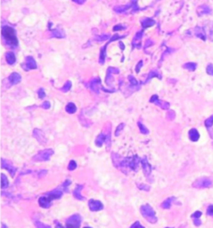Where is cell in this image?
I'll use <instances>...</instances> for the list:
<instances>
[{"instance_id":"obj_1","label":"cell","mask_w":213,"mask_h":228,"mask_svg":"<svg viewBox=\"0 0 213 228\" xmlns=\"http://www.w3.org/2000/svg\"><path fill=\"white\" fill-rule=\"evenodd\" d=\"M112 159L114 166L125 174H128V169L137 171L140 163V158H138L137 155L123 158L116 153H112Z\"/></svg>"},{"instance_id":"obj_2","label":"cell","mask_w":213,"mask_h":228,"mask_svg":"<svg viewBox=\"0 0 213 228\" xmlns=\"http://www.w3.org/2000/svg\"><path fill=\"white\" fill-rule=\"evenodd\" d=\"M2 38L4 39L5 44L11 49L18 47V38H17L16 30L9 25H3L1 28Z\"/></svg>"},{"instance_id":"obj_3","label":"cell","mask_w":213,"mask_h":228,"mask_svg":"<svg viewBox=\"0 0 213 228\" xmlns=\"http://www.w3.org/2000/svg\"><path fill=\"white\" fill-rule=\"evenodd\" d=\"M140 212L145 219H146L149 223H157V217L155 215V211L150 205H142L140 207Z\"/></svg>"},{"instance_id":"obj_4","label":"cell","mask_w":213,"mask_h":228,"mask_svg":"<svg viewBox=\"0 0 213 228\" xmlns=\"http://www.w3.org/2000/svg\"><path fill=\"white\" fill-rule=\"evenodd\" d=\"M52 154H53V150L45 149V150H39V152L33 157L32 160H33V162H46V161L50 160Z\"/></svg>"},{"instance_id":"obj_5","label":"cell","mask_w":213,"mask_h":228,"mask_svg":"<svg viewBox=\"0 0 213 228\" xmlns=\"http://www.w3.org/2000/svg\"><path fill=\"white\" fill-rule=\"evenodd\" d=\"M212 185H213V182H212L211 179H209V178H206V177L199 178V179L195 180L192 184V186L194 187V188H196V189L210 188Z\"/></svg>"},{"instance_id":"obj_6","label":"cell","mask_w":213,"mask_h":228,"mask_svg":"<svg viewBox=\"0 0 213 228\" xmlns=\"http://www.w3.org/2000/svg\"><path fill=\"white\" fill-rule=\"evenodd\" d=\"M82 223V217L79 214L70 216L66 222V228H80Z\"/></svg>"},{"instance_id":"obj_7","label":"cell","mask_w":213,"mask_h":228,"mask_svg":"<svg viewBox=\"0 0 213 228\" xmlns=\"http://www.w3.org/2000/svg\"><path fill=\"white\" fill-rule=\"evenodd\" d=\"M120 73V69L117 68H113V66H109L107 69V76H106V84L109 87H113V82H114V79H113V74H119Z\"/></svg>"},{"instance_id":"obj_8","label":"cell","mask_w":213,"mask_h":228,"mask_svg":"<svg viewBox=\"0 0 213 228\" xmlns=\"http://www.w3.org/2000/svg\"><path fill=\"white\" fill-rule=\"evenodd\" d=\"M150 102L155 104V105L158 106V107H160L162 109H169V108H170V104L167 101L160 100L157 95H153V96H151L150 98Z\"/></svg>"},{"instance_id":"obj_9","label":"cell","mask_w":213,"mask_h":228,"mask_svg":"<svg viewBox=\"0 0 213 228\" xmlns=\"http://www.w3.org/2000/svg\"><path fill=\"white\" fill-rule=\"evenodd\" d=\"M88 87H89V88L92 90L94 93L98 95L99 90L101 89V80H100V78H98V77H96V78H93L89 82Z\"/></svg>"},{"instance_id":"obj_10","label":"cell","mask_w":213,"mask_h":228,"mask_svg":"<svg viewBox=\"0 0 213 228\" xmlns=\"http://www.w3.org/2000/svg\"><path fill=\"white\" fill-rule=\"evenodd\" d=\"M22 68L25 69V71H28V70H31V69H36L38 66H36V60L33 58V56L29 55L25 58V62L22 66Z\"/></svg>"},{"instance_id":"obj_11","label":"cell","mask_w":213,"mask_h":228,"mask_svg":"<svg viewBox=\"0 0 213 228\" xmlns=\"http://www.w3.org/2000/svg\"><path fill=\"white\" fill-rule=\"evenodd\" d=\"M94 143H96V145L97 147H101L103 145V143H107V147H109V144H110V136H109V134H107V135H106V134H100V135H98L96 137Z\"/></svg>"},{"instance_id":"obj_12","label":"cell","mask_w":213,"mask_h":228,"mask_svg":"<svg viewBox=\"0 0 213 228\" xmlns=\"http://www.w3.org/2000/svg\"><path fill=\"white\" fill-rule=\"evenodd\" d=\"M140 164L142 166V170H143L144 175L148 178L149 176L151 175V170H153V168H151V166L150 165V163H149V161L147 160L146 157H143L142 159H140Z\"/></svg>"},{"instance_id":"obj_13","label":"cell","mask_w":213,"mask_h":228,"mask_svg":"<svg viewBox=\"0 0 213 228\" xmlns=\"http://www.w3.org/2000/svg\"><path fill=\"white\" fill-rule=\"evenodd\" d=\"M88 206H89L90 210L92 211H99L102 210L104 209L103 204L98 200H94V199H90L89 202H88Z\"/></svg>"},{"instance_id":"obj_14","label":"cell","mask_w":213,"mask_h":228,"mask_svg":"<svg viewBox=\"0 0 213 228\" xmlns=\"http://www.w3.org/2000/svg\"><path fill=\"white\" fill-rule=\"evenodd\" d=\"M143 36V30H140V31H137V34L135 35L132 40V46L133 48H137L140 49L141 48V38Z\"/></svg>"},{"instance_id":"obj_15","label":"cell","mask_w":213,"mask_h":228,"mask_svg":"<svg viewBox=\"0 0 213 228\" xmlns=\"http://www.w3.org/2000/svg\"><path fill=\"white\" fill-rule=\"evenodd\" d=\"M135 2L136 1H132L130 4H126V5H120V6H116L114 7V11L117 13H124L129 11L130 9H133Z\"/></svg>"},{"instance_id":"obj_16","label":"cell","mask_w":213,"mask_h":228,"mask_svg":"<svg viewBox=\"0 0 213 228\" xmlns=\"http://www.w3.org/2000/svg\"><path fill=\"white\" fill-rule=\"evenodd\" d=\"M62 196H63V191L61 190L60 188L54 189V190L50 191V192L46 194V196H48L50 201L54 200V199H59V198L62 197Z\"/></svg>"},{"instance_id":"obj_17","label":"cell","mask_w":213,"mask_h":228,"mask_svg":"<svg viewBox=\"0 0 213 228\" xmlns=\"http://www.w3.org/2000/svg\"><path fill=\"white\" fill-rule=\"evenodd\" d=\"M1 167H2V168L8 170L11 177H14L15 173H16V168L11 165V164L9 163V161H6L4 159H2L1 160Z\"/></svg>"},{"instance_id":"obj_18","label":"cell","mask_w":213,"mask_h":228,"mask_svg":"<svg viewBox=\"0 0 213 228\" xmlns=\"http://www.w3.org/2000/svg\"><path fill=\"white\" fill-rule=\"evenodd\" d=\"M33 136L36 137V139L38 140V141L40 144H46L47 143L45 135H44V133L41 131V130H39V129H34Z\"/></svg>"},{"instance_id":"obj_19","label":"cell","mask_w":213,"mask_h":228,"mask_svg":"<svg viewBox=\"0 0 213 228\" xmlns=\"http://www.w3.org/2000/svg\"><path fill=\"white\" fill-rule=\"evenodd\" d=\"M8 80H9V83H11V85H16V84H18L19 82H21L22 76L20 75L19 73L13 72V73H11V74L9 76Z\"/></svg>"},{"instance_id":"obj_20","label":"cell","mask_w":213,"mask_h":228,"mask_svg":"<svg viewBox=\"0 0 213 228\" xmlns=\"http://www.w3.org/2000/svg\"><path fill=\"white\" fill-rule=\"evenodd\" d=\"M196 12H197L198 16H202V15H205V14H210L211 9L208 5L203 4V5L198 7L197 9H196Z\"/></svg>"},{"instance_id":"obj_21","label":"cell","mask_w":213,"mask_h":228,"mask_svg":"<svg viewBox=\"0 0 213 228\" xmlns=\"http://www.w3.org/2000/svg\"><path fill=\"white\" fill-rule=\"evenodd\" d=\"M128 80H129L130 84H129V88L131 89V91H136V90L139 89V83L137 80V79L135 78L134 76L129 75L128 76Z\"/></svg>"},{"instance_id":"obj_22","label":"cell","mask_w":213,"mask_h":228,"mask_svg":"<svg viewBox=\"0 0 213 228\" xmlns=\"http://www.w3.org/2000/svg\"><path fill=\"white\" fill-rule=\"evenodd\" d=\"M140 23L142 28H148V27H151L155 25V21L151 18H142L140 20Z\"/></svg>"},{"instance_id":"obj_23","label":"cell","mask_w":213,"mask_h":228,"mask_svg":"<svg viewBox=\"0 0 213 228\" xmlns=\"http://www.w3.org/2000/svg\"><path fill=\"white\" fill-rule=\"evenodd\" d=\"M109 43H110L109 41H107V43H106L103 47H101L100 50V56H99V64L100 65H103L106 61V57H107V47L109 45Z\"/></svg>"},{"instance_id":"obj_24","label":"cell","mask_w":213,"mask_h":228,"mask_svg":"<svg viewBox=\"0 0 213 228\" xmlns=\"http://www.w3.org/2000/svg\"><path fill=\"white\" fill-rule=\"evenodd\" d=\"M153 78H158L160 80L162 79V75L160 74V72H159L157 69H153V70H151V71L149 72V74L147 76V80H145L144 83H148Z\"/></svg>"},{"instance_id":"obj_25","label":"cell","mask_w":213,"mask_h":228,"mask_svg":"<svg viewBox=\"0 0 213 228\" xmlns=\"http://www.w3.org/2000/svg\"><path fill=\"white\" fill-rule=\"evenodd\" d=\"M194 35L197 36V38H201L202 40H205L207 39V36H206V32L203 27L201 26H196V27L194 28Z\"/></svg>"},{"instance_id":"obj_26","label":"cell","mask_w":213,"mask_h":228,"mask_svg":"<svg viewBox=\"0 0 213 228\" xmlns=\"http://www.w3.org/2000/svg\"><path fill=\"white\" fill-rule=\"evenodd\" d=\"M38 204L41 207L44 209H48L50 206V200L49 199L48 196H40L38 198Z\"/></svg>"},{"instance_id":"obj_27","label":"cell","mask_w":213,"mask_h":228,"mask_svg":"<svg viewBox=\"0 0 213 228\" xmlns=\"http://www.w3.org/2000/svg\"><path fill=\"white\" fill-rule=\"evenodd\" d=\"M199 137H200V135H199V132L197 131V129L195 128H192L189 131V139H190L192 141H198Z\"/></svg>"},{"instance_id":"obj_28","label":"cell","mask_w":213,"mask_h":228,"mask_svg":"<svg viewBox=\"0 0 213 228\" xmlns=\"http://www.w3.org/2000/svg\"><path fill=\"white\" fill-rule=\"evenodd\" d=\"M82 188H83V185H77L76 188L73 191V196L78 200H84V197L80 194V192H82Z\"/></svg>"},{"instance_id":"obj_29","label":"cell","mask_w":213,"mask_h":228,"mask_svg":"<svg viewBox=\"0 0 213 228\" xmlns=\"http://www.w3.org/2000/svg\"><path fill=\"white\" fill-rule=\"evenodd\" d=\"M52 33V38H65L66 35H65V32L63 31L62 29L60 28H56V29H53L50 31Z\"/></svg>"},{"instance_id":"obj_30","label":"cell","mask_w":213,"mask_h":228,"mask_svg":"<svg viewBox=\"0 0 213 228\" xmlns=\"http://www.w3.org/2000/svg\"><path fill=\"white\" fill-rule=\"evenodd\" d=\"M6 61L9 65H13L16 62V56L14 52H6Z\"/></svg>"},{"instance_id":"obj_31","label":"cell","mask_w":213,"mask_h":228,"mask_svg":"<svg viewBox=\"0 0 213 228\" xmlns=\"http://www.w3.org/2000/svg\"><path fill=\"white\" fill-rule=\"evenodd\" d=\"M182 68L189 70V71H191V72H194L195 71V69L197 68V64L194 62H188V63H185L184 65L182 66Z\"/></svg>"},{"instance_id":"obj_32","label":"cell","mask_w":213,"mask_h":228,"mask_svg":"<svg viewBox=\"0 0 213 228\" xmlns=\"http://www.w3.org/2000/svg\"><path fill=\"white\" fill-rule=\"evenodd\" d=\"M175 200V197L172 196V197H168L167 198L163 203L161 204V207H163L165 209H170V207L172 205V202Z\"/></svg>"},{"instance_id":"obj_33","label":"cell","mask_w":213,"mask_h":228,"mask_svg":"<svg viewBox=\"0 0 213 228\" xmlns=\"http://www.w3.org/2000/svg\"><path fill=\"white\" fill-rule=\"evenodd\" d=\"M66 111L67 113H69V114H73V113H75L77 111V107L76 105L74 103L72 102H70L68 103L67 105L66 106Z\"/></svg>"},{"instance_id":"obj_34","label":"cell","mask_w":213,"mask_h":228,"mask_svg":"<svg viewBox=\"0 0 213 228\" xmlns=\"http://www.w3.org/2000/svg\"><path fill=\"white\" fill-rule=\"evenodd\" d=\"M137 126H138V128H139V131H140L141 134L147 135V134H149V132H150V131H149V129L141 122H137Z\"/></svg>"},{"instance_id":"obj_35","label":"cell","mask_w":213,"mask_h":228,"mask_svg":"<svg viewBox=\"0 0 213 228\" xmlns=\"http://www.w3.org/2000/svg\"><path fill=\"white\" fill-rule=\"evenodd\" d=\"M8 186H9L8 178H7V176L4 175V174H1V188L4 189V188H7Z\"/></svg>"},{"instance_id":"obj_36","label":"cell","mask_w":213,"mask_h":228,"mask_svg":"<svg viewBox=\"0 0 213 228\" xmlns=\"http://www.w3.org/2000/svg\"><path fill=\"white\" fill-rule=\"evenodd\" d=\"M71 86H72V83H71V82H69V80H67V82L65 83V84H64V86L60 90L62 92H64V93H66L71 89Z\"/></svg>"},{"instance_id":"obj_37","label":"cell","mask_w":213,"mask_h":228,"mask_svg":"<svg viewBox=\"0 0 213 228\" xmlns=\"http://www.w3.org/2000/svg\"><path fill=\"white\" fill-rule=\"evenodd\" d=\"M126 28H127V25H123V23H119V25H114L113 31L114 32H116V31H121V30H125Z\"/></svg>"},{"instance_id":"obj_38","label":"cell","mask_w":213,"mask_h":228,"mask_svg":"<svg viewBox=\"0 0 213 228\" xmlns=\"http://www.w3.org/2000/svg\"><path fill=\"white\" fill-rule=\"evenodd\" d=\"M109 35H107V34H103V35H100V36H96V39L97 40L98 42H103L105 41V40H107V39H109Z\"/></svg>"},{"instance_id":"obj_39","label":"cell","mask_w":213,"mask_h":228,"mask_svg":"<svg viewBox=\"0 0 213 228\" xmlns=\"http://www.w3.org/2000/svg\"><path fill=\"white\" fill-rule=\"evenodd\" d=\"M213 125V115H211L210 117H208V118L205 121V126L207 127V128H210V127Z\"/></svg>"},{"instance_id":"obj_40","label":"cell","mask_w":213,"mask_h":228,"mask_svg":"<svg viewBox=\"0 0 213 228\" xmlns=\"http://www.w3.org/2000/svg\"><path fill=\"white\" fill-rule=\"evenodd\" d=\"M137 187H138V189L146 191V192H149V191L151 190L150 185H148V184H144V183H141V184L137 183Z\"/></svg>"},{"instance_id":"obj_41","label":"cell","mask_w":213,"mask_h":228,"mask_svg":"<svg viewBox=\"0 0 213 228\" xmlns=\"http://www.w3.org/2000/svg\"><path fill=\"white\" fill-rule=\"evenodd\" d=\"M123 128H124V123H120V125L117 126L116 131H115V136H116V137L119 136L120 134H121V130H123Z\"/></svg>"},{"instance_id":"obj_42","label":"cell","mask_w":213,"mask_h":228,"mask_svg":"<svg viewBox=\"0 0 213 228\" xmlns=\"http://www.w3.org/2000/svg\"><path fill=\"white\" fill-rule=\"evenodd\" d=\"M68 170L70 171H72L74 169H76L77 168V163H76V161H74V160H70V162L68 164Z\"/></svg>"},{"instance_id":"obj_43","label":"cell","mask_w":213,"mask_h":228,"mask_svg":"<svg viewBox=\"0 0 213 228\" xmlns=\"http://www.w3.org/2000/svg\"><path fill=\"white\" fill-rule=\"evenodd\" d=\"M125 36H120V35H118V34H114V35L109 38V42H113V41H115V40H117V39H121V38H125Z\"/></svg>"},{"instance_id":"obj_44","label":"cell","mask_w":213,"mask_h":228,"mask_svg":"<svg viewBox=\"0 0 213 228\" xmlns=\"http://www.w3.org/2000/svg\"><path fill=\"white\" fill-rule=\"evenodd\" d=\"M206 71H207L208 75L213 76V64H208L207 66V68H206Z\"/></svg>"},{"instance_id":"obj_45","label":"cell","mask_w":213,"mask_h":228,"mask_svg":"<svg viewBox=\"0 0 213 228\" xmlns=\"http://www.w3.org/2000/svg\"><path fill=\"white\" fill-rule=\"evenodd\" d=\"M35 224H36V228H50V226L47 225V224H44L42 223H40L39 221H36V222L35 223Z\"/></svg>"},{"instance_id":"obj_46","label":"cell","mask_w":213,"mask_h":228,"mask_svg":"<svg viewBox=\"0 0 213 228\" xmlns=\"http://www.w3.org/2000/svg\"><path fill=\"white\" fill-rule=\"evenodd\" d=\"M201 215H202V212H201V211L197 210V211H195L194 213H192V215H191V217H192V218H194V219H199V218L201 217Z\"/></svg>"},{"instance_id":"obj_47","label":"cell","mask_w":213,"mask_h":228,"mask_svg":"<svg viewBox=\"0 0 213 228\" xmlns=\"http://www.w3.org/2000/svg\"><path fill=\"white\" fill-rule=\"evenodd\" d=\"M207 214L208 216L213 217V205H209L207 209Z\"/></svg>"},{"instance_id":"obj_48","label":"cell","mask_w":213,"mask_h":228,"mask_svg":"<svg viewBox=\"0 0 213 228\" xmlns=\"http://www.w3.org/2000/svg\"><path fill=\"white\" fill-rule=\"evenodd\" d=\"M167 116L168 120H173L175 118V112L173 111V110H169V111L167 112Z\"/></svg>"},{"instance_id":"obj_49","label":"cell","mask_w":213,"mask_h":228,"mask_svg":"<svg viewBox=\"0 0 213 228\" xmlns=\"http://www.w3.org/2000/svg\"><path fill=\"white\" fill-rule=\"evenodd\" d=\"M142 66H143V61H142V60H140V61L137 63V65L136 66V72L137 73H139V70L142 68Z\"/></svg>"},{"instance_id":"obj_50","label":"cell","mask_w":213,"mask_h":228,"mask_svg":"<svg viewBox=\"0 0 213 228\" xmlns=\"http://www.w3.org/2000/svg\"><path fill=\"white\" fill-rule=\"evenodd\" d=\"M50 103L49 101H44L41 105V108H43L44 109H50Z\"/></svg>"},{"instance_id":"obj_51","label":"cell","mask_w":213,"mask_h":228,"mask_svg":"<svg viewBox=\"0 0 213 228\" xmlns=\"http://www.w3.org/2000/svg\"><path fill=\"white\" fill-rule=\"evenodd\" d=\"M130 228H145V227L143 225H141L139 222H136V223H134L133 224H132Z\"/></svg>"},{"instance_id":"obj_52","label":"cell","mask_w":213,"mask_h":228,"mask_svg":"<svg viewBox=\"0 0 213 228\" xmlns=\"http://www.w3.org/2000/svg\"><path fill=\"white\" fill-rule=\"evenodd\" d=\"M38 97L39 98H44V96H45L46 95H45V91H44V89H42V88H40L39 90H38Z\"/></svg>"},{"instance_id":"obj_53","label":"cell","mask_w":213,"mask_h":228,"mask_svg":"<svg viewBox=\"0 0 213 228\" xmlns=\"http://www.w3.org/2000/svg\"><path fill=\"white\" fill-rule=\"evenodd\" d=\"M151 45H153V41L151 39H147L146 40V44H145V47L144 48L145 49H147L148 47H150V46H151Z\"/></svg>"},{"instance_id":"obj_54","label":"cell","mask_w":213,"mask_h":228,"mask_svg":"<svg viewBox=\"0 0 213 228\" xmlns=\"http://www.w3.org/2000/svg\"><path fill=\"white\" fill-rule=\"evenodd\" d=\"M101 90H103L104 92H107V93H114L116 91L115 89H107V88H105V87H101Z\"/></svg>"},{"instance_id":"obj_55","label":"cell","mask_w":213,"mask_h":228,"mask_svg":"<svg viewBox=\"0 0 213 228\" xmlns=\"http://www.w3.org/2000/svg\"><path fill=\"white\" fill-rule=\"evenodd\" d=\"M194 223L195 226H199V225H201V221L199 219H194Z\"/></svg>"},{"instance_id":"obj_56","label":"cell","mask_w":213,"mask_h":228,"mask_svg":"<svg viewBox=\"0 0 213 228\" xmlns=\"http://www.w3.org/2000/svg\"><path fill=\"white\" fill-rule=\"evenodd\" d=\"M74 3H78V4H83V3H85V0H82V1H79V0H73Z\"/></svg>"},{"instance_id":"obj_57","label":"cell","mask_w":213,"mask_h":228,"mask_svg":"<svg viewBox=\"0 0 213 228\" xmlns=\"http://www.w3.org/2000/svg\"><path fill=\"white\" fill-rule=\"evenodd\" d=\"M119 46H120V48H121V51H123V50H124V45H123V43L121 42V41H119Z\"/></svg>"},{"instance_id":"obj_58","label":"cell","mask_w":213,"mask_h":228,"mask_svg":"<svg viewBox=\"0 0 213 228\" xmlns=\"http://www.w3.org/2000/svg\"><path fill=\"white\" fill-rule=\"evenodd\" d=\"M55 224H56V228H64L62 225H61L60 223H55Z\"/></svg>"},{"instance_id":"obj_59","label":"cell","mask_w":213,"mask_h":228,"mask_svg":"<svg viewBox=\"0 0 213 228\" xmlns=\"http://www.w3.org/2000/svg\"><path fill=\"white\" fill-rule=\"evenodd\" d=\"M210 38L213 39V27H212L211 30H210Z\"/></svg>"},{"instance_id":"obj_60","label":"cell","mask_w":213,"mask_h":228,"mask_svg":"<svg viewBox=\"0 0 213 228\" xmlns=\"http://www.w3.org/2000/svg\"><path fill=\"white\" fill-rule=\"evenodd\" d=\"M84 228H91V227H84Z\"/></svg>"},{"instance_id":"obj_61","label":"cell","mask_w":213,"mask_h":228,"mask_svg":"<svg viewBox=\"0 0 213 228\" xmlns=\"http://www.w3.org/2000/svg\"><path fill=\"white\" fill-rule=\"evenodd\" d=\"M165 228H172V227H165Z\"/></svg>"},{"instance_id":"obj_62","label":"cell","mask_w":213,"mask_h":228,"mask_svg":"<svg viewBox=\"0 0 213 228\" xmlns=\"http://www.w3.org/2000/svg\"><path fill=\"white\" fill-rule=\"evenodd\" d=\"M182 227H183V226H181V227H180V228H182Z\"/></svg>"}]
</instances>
